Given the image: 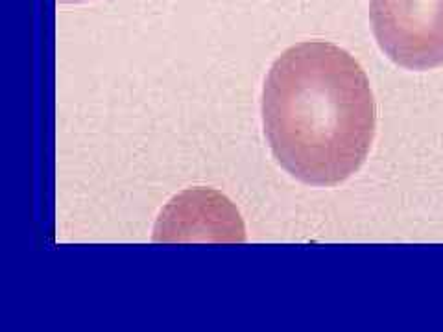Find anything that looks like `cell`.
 Listing matches in <instances>:
<instances>
[{
	"instance_id": "cell-1",
	"label": "cell",
	"mask_w": 443,
	"mask_h": 332,
	"mask_svg": "<svg viewBox=\"0 0 443 332\" xmlns=\"http://www.w3.org/2000/svg\"><path fill=\"white\" fill-rule=\"evenodd\" d=\"M262 124L277 162L312 187H334L367 159L377 107L358 61L327 41L286 48L266 76Z\"/></svg>"
},
{
	"instance_id": "cell-2",
	"label": "cell",
	"mask_w": 443,
	"mask_h": 332,
	"mask_svg": "<svg viewBox=\"0 0 443 332\" xmlns=\"http://www.w3.org/2000/svg\"><path fill=\"white\" fill-rule=\"evenodd\" d=\"M381 50L408 70L443 65V0H370Z\"/></svg>"
},
{
	"instance_id": "cell-3",
	"label": "cell",
	"mask_w": 443,
	"mask_h": 332,
	"mask_svg": "<svg viewBox=\"0 0 443 332\" xmlns=\"http://www.w3.org/2000/svg\"><path fill=\"white\" fill-rule=\"evenodd\" d=\"M59 2H83V0H59Z\"/></svg>"
}]
</instances>
